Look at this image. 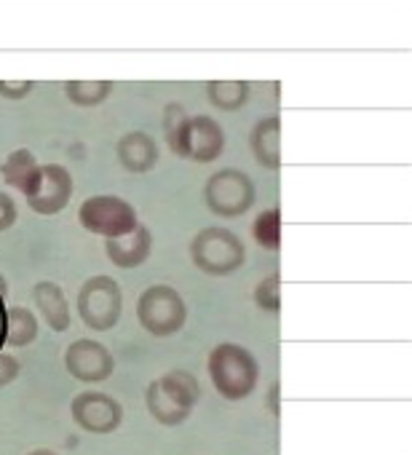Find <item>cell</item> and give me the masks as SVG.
Listing matches in <instances>:
<instances>
[{"mask_svg":"<svg viewBox=\"0 0 412 455\" xmlns=\"http://www.w3.org/2000/svg\"><path fill=\"white\" fill-rule=\"evenodd\" d=\"M201 399V386L187 370H169L145 391V407L161 426H182Z\"/></svg>","mask_w":412,"mask_h":455,"instance_id":"6da1fadb","label":"cell"},{"mask_svg":"<svg viewBox=\"0 0 412 455\" xmlns=\"http://www.w3.org/2000/svg\"><path fill=\"white\" fill-rule=\"evenodd\" d=\"M206 370H210L215 391L228 402H242L258 388L260 364L252 351L239 343L215 346L210 362H206Z\"/></svg>","mask_w":412,"mask_h":455,"instance_id":"7a4b0ae2","label":"cell"},{"mask_svg":"<svg viewBox=\"0 0 412 455\" xmlns=\"http://www.w3.org/2000/svg\"><path fill=\"white\" fill-rule=\"evenodd\" d=\"M190 260L206 276H231L244 266L247 250L234 231L220 225H210L193 236Z\"/></svg>","mask_w":412,"mask_h":455,"instance_id":"3957f363","label":"cell"},{"mask_svg":"<svg viewBox=\"0 0 412 455\" xmlns=\"http://www.w3.org/2000/svg\"><path fill=\"white\" fill-rule=\"evenodd\" d=\"M137 322L153 338H171L187 322L185 298L169 284H153L137 300Z\"/></svg>","mask_w":412,"mask_h":455,"instance_id":"277c9868","label":"cell"},{"mask_svg":"<svg viewBox=\"0 0 412 455\" xmlns=\"http://www.w3.org/2000/svg\"><path fill=\"white\" fill-rule=\"evenodd\" d=\"M78 316L94 332H107L121 322L123 314V292L113 276H91L81 284L78 298Z\"/></svg>","mask_w":412,"mask_h":455,"instance_id":"5b68a950","label":"cell"},{"mask_svg":"<svg viewBox=\"0 0 412 455\" xmlns=\"http://www.w3.org/2000/svg\"><path fill=\"white\" fill-rule=\"evenodd\" d=\"M255 182L242 169H220L203 182V201L218 217H242L255 204Z\"/></svg>","mask_w":412,"mask_h":455,"instance_id":"8992f818","label":"cell"},{"mask_svg":"<svg viewBox=\"0 0 412 455\" xmlns=\"http://www.w3.org/2000/svg\"><path fill=\"white\" fill-rule=\"evenodd\" d=\"M78 220L89 234L102 236V239L123 236L139 225L137 209L126 198L110 196V193L86 198L78 209Z\"/></svg>","mask_w":412,"mask_h":455,"instance_id":"52a82bcc","label":"cell"},{"mask_svg":"<svg viewBox=\"0 0 412 455\" xmlns=\"http://www.w3.org/2000/svg\"><path fill=\"white\" fill-rule=\"evenodd\" d=\"M73 188H75V182H73L70 169H65L62 164H44L38 169V177L28 188L25 198H28V204H30V209L36 214L54 217L70 204Z\"/></svg>","mask_w":412,"mask_h":455,"instance_id":"ba28073f","label":"cell"},{"mask_svg":"<svg viewBox=\"0 0 412 455\" xmlns=\"http://www.w3.org/2000/svg\"><path fill=\"white\" fill-rule=\"evenodd\" d=\"M70 415L75 420L78 428L89 431V434H113L121 428L123 423V407L115 396L105 394V391H81L73 404H70Z\"/></svg>","mask_w":412,"mask_h":455,"instance_id":"9c48e42d","label":"cell"},{"mask_svg":"<svg viewBox=\"0 0 412 455\" xmlns=\"http://www.w3.org/2000/svg\"><path fill=\"white\" fill-rule=\"evenodd\" d=\"M65 370L81 383H102L115 372V356L105 343L78 338L65 348Z\"/></svg>","mask_w":412,"mask_h":455,"instance_id":"30bf717a","label":"cell"},{"mask_svg":"<svg viewBox=\"0 0 412 455\" xmlns=\"http://www.w3.org/2000/svg\"><path fill=\"white\" fill-rule=\"evenodd\" d=\"M226 150V129L212 116H190L182 134L179 158H190L198 164H212Z\"/></svg>","mask_w":412,"mask_h":455,"instance_id":"8fae6325","label":"cell"},{"mask_svg":"<svg viewBox=\"0 0 412 455\" xmlns=\"http://www.w3.org/2000/svg\"><path fill=\"white\" fill-rule=\"evenodd\" d=\"M105 252H107V260L115 266V268H139L150 252H153V236L145 225H137L134 231L123 234V236H115V239H105Z\"/></svg>","mask_w":412,"mask_h":455,"instance_id":"7c38bea8","label":"cell"},{"mask_svg":"<svg viewBox=\"0 0 412 455\" xmlns=\"http://www.w3.org/2000/svg\"><path fill=\"white\" fill-rule=\"evenodd\" d=\"M115 156L129 174H147L161 158L158 145L147 132H126L115 145Z\"/></svg>","mask_w":412,"mask_h":455,"instance_id":"4fadbf2b","label":"cell"},{"mask_svg":"<svg viewBox=\"0 0 412 455\" xmlns=\"http://www.w3.org/2000/svg\"><path fill=\"white\" fill-rule=\"evenodd\" d=\"M250 148H252L255 161L263 169L276 172L281 166V118L271 116V118L258 121L250 137Z\"/></svg>","mask_w":412,"mask_h":455,"instance_id":"5bb4252c","label":"cell"},{"mask_svg":"<svg viewBox=\"0 0 412 455\" xmlns=\"http://www.w3.org/2000/svg\"><path fill=\"white\" fill-rule=\"evenodd\" d=\"M33 303L38 308V314L44 316V322L54 330V332H65L70 330V303L62 292L59 284L54 282H38L33 287Z\"/></svg>","mask_w":412,"mask_h":455,"instance_id":"9a60e30c","label":"cell"},{"mask_svg":"<svg viewBox=\"0 0 412 455\" xmlns=\"http://www.w3.org/2000/svg\"><path fill=\"white\" fill-rule=\"evenodd\" d=\"M38 169H41V164H38L36 153L28 148H20L4 161V166H0V177H4V182L9 188L20 190L25 196L28 188L33 185V180L38 177Z\"/></svg>","mask_w":412,"mask_h":455,"instance_id":"2e32d148","label":"cell"},{"mask_svg":"<svg viewBox=\"0 0 412 455\" xmlns=\"http://www.w3.org/2000/svg\"><path fill=\"white\" fill-rule=\"evenodd\" d=\"M250 81H210L206 84V97H210L212 108L223 113H236L250 100Z\"/></svg>","mask_w":412,"mask_h":455,"instance_id":"e0dca14e","label":"cell"},{"mask_svg":"<svg viewBox=\"0 0 412 455\" xmlns=\"http://www.w3.org/2000/svg\"><path fill=\"white\" fill-rule=\"evenodd\" d=\"M38 338V319L25 306H12L6 311V343L14 348H25Z\"/></svg>","mask_w":412,"mask_h":455,"instance_id":"ac0fdd59","label":"cell"},{"mask_svg":"<svg viewBox=\"0 0 412 455\" xmlns=\"http://www.w3.org/2000/svg\"><path fill=\"white\" fill-rule=\"evenodd\" d=\"M113 94L110 81H67L65 97L78 108H97Z\"/></svg>","mask_w":412,"mask_h":455,"instance_id":"d6986e66","label":"cell"},{"mask_svg":"<svg viewBox=\"0 0 412 455\" xmlns=\"http://www.w3.org/2000/svg\"><path fill=\"white\" fill-rule=\"evenodd\" d=\"M252 234H255V242L263 250L276 252L281 247V212L279 209L260 212L258 220H255V225H252Z\"/></svg>","mask_w":412,"mask_h":455,"instance_id":"ffe728a7","label":"cell"},{"mask_svg":"<svg viewBox=\"0 0 412 455\" xmlns=\"http://www.w3.org/2000/svg\"><path fill=\"white\" fill-rule=\"evenodd\" d=\"M187 113L179 102H169L163 108V118H161V126H163V134H166V142L171 148L174 156L182 153V134H185V124H187Z\"/></svg>","mask_w":412,"mask_h":455,"instance_id":"44dd1931","label":"cell"},{"mask_svg":"<svg viewBox=\"0 0 412 455\" xmlns=\"http://www.w3.org/2000/svg\"><path fill=\"white\" fill-rule=\"evenodd\" d=\"M255 303L268 311V314H276L281 308V295H279V274L263 279L255 290Z\"/></svg>","mask_w":412,"mask_h":455,"instance_id":"7402d4cb","label":"cell"},{"mask_svg":"<svg viewBox=\"0 0 412 455\" xmlns=\"http://www.w3.org/2000/svg\"><path fill=\"white\" fill-rule=\"evenodd\" d=\"M20 212H17V201L6 193V190H0V234L9 231V228L17 222Z\"/></svg>","mask_w":412,"mask_h":455,"instance_id":"603a6c76","label":"cell"},{"mask_svg":"<svg viewBox=\"0 0 412 455\" xmlns=\"http://www.w3.org/2000/svg\"><path fill=\"white\" fill-rule=\"evenodd\" d=\"M33 92V81H0V97L6 100H25Z\"/></svg>","mask_w":412,"mask_h":455,"instance_id":"cb8c5ba5","label":"cell"},{"mask_svg":"<svg viewBox=\"0 0 412 455\" xmlns=\"http://www.w3.org/2000/svg\"><path fill=\"white\" fill-rule=\"evenodd\" d=\"M17 375H20V362L9 354H0V388L12 386Z\"/></svg>","mask_w":412,"mask_h":455,"instance_id":"d4e9b609","label":"cell"},{"mask_svg":"<svg viewBox=\"0 0 412 455\" xmlns=\"http://www.w3.org/2000/svg\"><path fill=\"white\" fill-rule=\"evenodd\" d=\"M28 455H59V452H54V450H49V447H38V450H30Z\"/></svg>","mask_w":412,"mask_h":455,"instance_id":"484cf974","label":"cell"},{"mask_svg":"<svg viewBox=\"0 0 412 455\" xmlns=\"http://www.w3.org/2000/svg\"><path fill=\"white\" fill-rule=\"evenodd\" d=\"M4 292H9V284H6L4 279H0V295H4Z\"/></svg>","mask_w":412,"mask_h":455,"instance_id":"4316f807","label":"cell"}]
</instances>
